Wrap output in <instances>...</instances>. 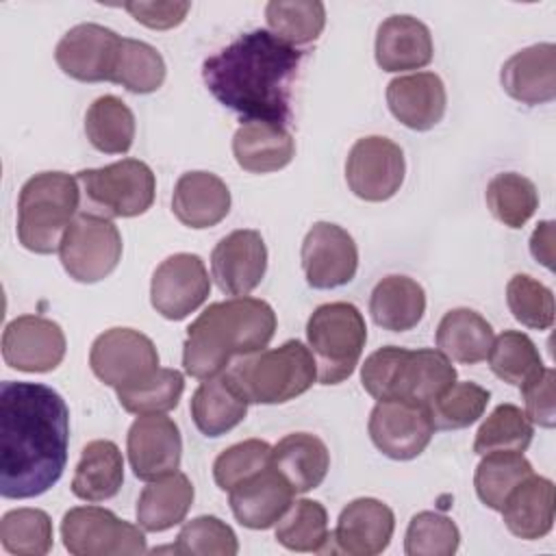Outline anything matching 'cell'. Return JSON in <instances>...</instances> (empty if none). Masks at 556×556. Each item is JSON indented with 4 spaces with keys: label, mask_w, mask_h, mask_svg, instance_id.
<instances>
[{
    "label": "cell",
    "mask_w": 556,
    "mask_h": 556,
    "mask_svg": "<svg viewBox=\"0 0 556 556\" xmlns=\"http://www.w3.org/2000/svg\"><path fill=\"white\" fill-rule=\"evenodd\" d=\"M70 445V410L46 384H0V493L28 500L59 482Z\"/></svg>",
    "instance_id": "6da1fadb"
},
{
    "label": "cell",
    "mask_w": 556,
    "mask_h": 556,
    "mask_svg": "<svg viewBox=\"0 0 556 556\" xmlns=\"http://www.w3.org/2000/svg\"><path fill=\"white\" fill-rule=\"evenodd\" d=\"M302 52L274 33L256 28L239 35L202 63V80L213 98L245 122L285 126Z\"/></svg>",
    "instance_id": "7a4b0ae2"
},
{
    "label": "cell",
    "mask_w": 556,
    "mask_h": 556,
    "mask_svg": "<svg viewBox=\"0 0 556 556\" xmlns=\"http://www.w3.org/2000/svg\"><path fill=\"white\" fill-rule=\"evenodd\" d=\"M276 332L274 308L258 298L237 295L208 304L187 328L182 365L191 378L222 374L232 356H248L269 345Z\"/></svg>",
    "instance_id": "3957f363"
},
{
    "label": "cell",
    "mask_w": 556,
    "mask_h": 556,
    "mask_svg": "<svg viewBox=\"0 0 556 556\" xmlns=\"http://www.w3.org/2000/svg\"><path fill=\"white\" fill-rule=\"evenodd\" d=\"M361 382L376 400H410L430 406L456 382V369L441 350L387 345L365 358Z\"/></svg>",
    "instance_id": "277c9868"
},
{
    "label": "cell",
    "mask_w": 556,
    "mask_h": 556,
    "mask_svg": "<svg viewBox=\"0 0 556 556\" xmlns=\"http://www.w3.org/2000/svg\"><path fill=\"white\" fill-rule=\"evenodd\" d=\"M80 185L65 172H41L28 178L17 198V239L35 254H52L78 215Z\"/></svg>",
    "instance_id": "5b68a950"
},
{
    "label": "cell",
    "mask_w": 556,
    "mask_h": 556,
    "mask_svg": "<svg viewBox=\"0 0 556 556\" xmlns=\"http://www.w3.org/2000/svg\"><path fill=\"white\" fill-rule=\"evenodd\" d=\"M228 374L252 404H285L306 393L317 380V365L311 350L289 339L278 348L241 356Z\"/></svg>",
    "instance_id": "8992f818"
},
{
    "label": "cell",
    "mask_w": 556,
    "mask_h": 556,
    "mask_svg": "<svg viewBox=\"0 0 556 556\" xmlns=\"http://www.w3.org/2000/svg\"><path fill=\"white\" fill-rule=\"evenodd\" d=\"M308 350L321 384H339L352 376L367 341L363 313L350 302L317 306L306 321Z\"/></svg>",
    "instance_id": "52a82bcc"
},
{
    "label": "cell",
    "mask_w": 556,
    "mask_h": 556,
    "mask_svg": "<svg viewBox=\"0 0 556 556\" xmlns=\"http://www.w3.org/2000/svg\"><path fill=\"white\" fill-rule=\"evenodd\" d=\"M76 180L85 198L113 217L141 215L154 202L156 178L139 159H122L98 169H80Z\"/></svg>",
    "instance_id": "ba28073f"
},
{
    "label": "cell",
    "mask_w": 556,
    "mask_h": 556,
    "mask_svg": "<svg viewBox=\"0 0 556 556\" xmlns=\"http://www.w3.org/2000/svg\"><path fill=\"white\" fill-rule=\"evenodd\" d=\"M122 248V235L109 217L78 213L63 235L59 258L70 278L93 285L117 267Z\"/></svg>",
    "instance_id": "9c48e42d"
},
{
    "label": "cell",
    "mask_w": 556,
    "mask_h": 556,
    "mask_svg": "<svg viewBox=\"0 0 556 556\" xmlns=\"http://www.w3.org/2000/svg\"><path fill=\"white\" fill-rule=\"evenodd\" d=\"M61 539L74 556H132L148 549L143 528L100 506L70 508L61 521Z\"/></svg>",
    "instance_id": "30bf717a"
},
{
    "label": "cell",
    "mask_w": 556,
    "mask_h": 556,
    "mask_svg": "<svg viewBox=\"0 0 556 556\" xmlns=\"http://www.w3.org/2000/svg\"><path fill=\"white\" fill-rule=\"evenodd\" d=\"M89 365L98 380L117 389L141 384L159 371V352L150 337L132 328H111L96 337Z\"/></svg>",
    "instance_id": "8fae6325"
},
{
    "label": "cell",
    "mask_w": 556,
    "mask_h": 556,
    "mask_svg": "<svg viewBox=\"0 0 556 556\" xmlns=\"http://www.w3.org/2000/svg\"><path fill=\"white\" fill-rule=\"evenodd\" d=\"M402 148L380 135L358 139L345 161V180L352 193L367 202H384L393 198L404 182Z\"/></svg>",
    "instance_id": "7c38bea8"
},
{
    "label": "cell",
    "mask_w": 556,
    "mask_h": 556,
    "mask_svg": "<svg viewBox=\"0 0 556 556\" xmlns=\"http://www.w3.org/2000/svg\"><path fill=\"white\" fill-rule=\"evenodd\" d=\"M434 424L430 408L410 400H378L369 415L374 445L393 460L417 458L430 443Z\"/></svg>",
    "instance_id": "4fadbf2b"
},
{
    "label": "cell",
    "mask_w": 556,
    "mask_h": 556,
    "mask_svg": "<svg viewBox=\"0 0 556 556\" xmlns=\"http://www.w3.org/2000/svg\"><path fill=\"white\" fill-rule=\"evenodd\" d=\"M211 291V278L198 254L167 256L152 274L150 302L165 319L178 321L198 311Z\"/></svg>",
    "instance_id": "5bb4252c"
},
{
    "label": "cell",
    "mask_w": 556,
    "mask_h": 556,
    "mask_svg": "<svg viewBox=\"0 0 556 556\" xmlns=\"http://www.w3.org/2000/svg\"><path fill=\"white\" fill-rule=\"evenodd\" d=\"M302 269L313 289H334L356 276L358 248L352 235L330 222H317L302 241Z\"/></svg>",
    "instance_id": "9a60e30c"
},
{
    "label": "cell",
    "mask_w": 556,
    "mask_h": 556,
    "mask_svg": "<svg viewBox=\"0 0 556 556\" xmlns=\"http://www.w3.org/2000/svg\"><path fill=\"white\" fill-rule=\"evenodd\" d=\"M65 348L61 326L41 315H20L2 332V358L17 371H52L61 365Z\"/></svg>",
    "instance_id": "2e32d148"
},
{
    "label": "cell",
    "mask_w": 556,
    "mask_h": 556,
    "mask_svg": "<svg viewBox=\"0 0 556 556\" xmlns=\"http://www.w3.org/2000/svg\"><path fill=\"white\" fill-rule=\"evenodd\" d=\"M122 37L96 22L76 24L56 43V65L80 83L111 80Z\"/></svg>",
    "instance_id": "e0dca14e"
},
{
    "label": "cell",
    "mask_w": 556,
    "mask_h": 556,
    "mask_svg": "<svg viewBox=\"0 0 556 556\" xmlns=\"http://www.w3.org/2000/svg\"><path fill=\"white\" fill-rule=\"evenodd\" d=\"M128 460L139 480L152 482L180 467L182 439L174 419L161 415H139L126 439Z\"/></svg>",
    "instance_id": "ac0fdd59"
},
{
    "label": "cell",
    "mask_w": 556,
    "mask_h": 556,
    "mask_svg": "<svg viewBox=\"0 0 556 556\" xmlns=\"http://www.w3.org/2000/svg\"><path fill=\"white\" fill-rule=\"evenodd\" d=\"M267 269V248L261 232L232 230L211 252V274L226 295H248L254 291Z\"/></svg>",
    "instance_id": "d6986e66"
},
{
    "label": "cell",
    "mask_w": 556,
    "mask_h": 556,
    "mask_svg": "<svg viewBox=\"0 0 556 556\" xmlns=\"http://www.w3.org/2000/svg\"><path fill=\"white\" fill-rule=\"evenodd\" d=\"M395 530L393 510L376 497L352 500L339 515L332 532L334 552L350 556H376L387 549Z\"/></svg>",
    "instance_id": "ffe728a7"
},
{
    "label": "cell",
    "mask_w": 556,
    "mask_h": 556,
    "mask_svg": "<svg viewBox=\"0 0 556 556\" xmlns=\"http://www.w3.org/2000/svg\"><path fill=\"white\" fill-rule=\"evenodd\" d=\"M230 508L237 521L250 530H267L285 515L293 502V489L269 465L245 478L230 491Z\"/></svg>",
    "instance_id": "44dd1931"
},
{
    "label": "cell",
    "mask_w": 556,
    "mask_h": 556,
    "mask_svg": "<svg viewBox=\"0 0 556 556\" xmlns=\"http://www.w3.org/2000/svg\"><path fill=\"white\" fill-rule=\"evenodd\" d=\"M387 104L393 117L406 128L430 130L445 115V85L434 72L397 76L387 87Z\"/></svg>",
    "instance_id": "7402d4cb"
},
{
    "label": "cell",
    "mask_w": 556,
    "mask_h": 556,
    "mask_svg": "<svg viewBox=\"0 0 556 556\" xmlns=\"http://www.w3.org/2000/svg\"><path fill=\"white\" fill-rule=\"evenodd\" d=\"M504 91L521 104H543L556 98V46L534 43L515 52L500 74Z\"/></svg>",
    "instance_id": "603a6c76"
},
{
    "label": "cell",
    "mask_w": 556,
    "mask_h": 556,
    "mask_svg": "<svg viewBox=\"0 0 556 556\" xmlns=\"http://www.w3.org/2000/svg\"><path fill=\"white\" fill-rule=\"evenodd\" d=\"M432 35L413 15H391L376 33V63L384 72L419 70L432 61Z\"/></svg>",
    "instance_id": "cb8c5ba5"
},
{
    "label": "cell",
    "mask_w": 556,
    "mask_h": 556,
    "mask_svg": "<svg viewBox=\"0 0 556 556\" xmlns=\"http://www.w3.org/2000/svg\"><path fill=\"white\" fill-rule=\"evenodd\" d=\"M172 211L176 219L189 228H211L228 215L230 191L226 182L211 172H187L174 187Z\"/></svg>",
    "instance_id": "d4e9b609"
},
{
    "label": "cell",
    "mask_w": 556,
    "mask_h": 556,
    "mask_svg": "<svg viewBox=\"0 0 556 556\" xmlns=\"http://www.w3.org/2000/svg\"><path fill=\"white\" fill-rule=\"evenodd\" d=\"M248 397L235 378L217 374L200 382L191 395V417L204 437H222L245 419Z\"/></svg>",
    "instance_id": "484cf974"
},
{
    "label": "cell",
    "mask_w": 556,
    "mask_h": 556,
    "mask_svg": "<svg viewBox=\"0 0 556 556\" xmlns=\"http://www.w3.org/2000/svg\"><path fill=\"white\" fill-rule=\"evenodd\" d=\"M232 154L241 169L269 174L287 167L295 154L291 132L274 122H243L232 137Z\"/></svg>",
    "instance_id": "4316f807"
},
{
    "label": "cell",
    "mask_w": 556,
    "mask_h": 556,
    "mask_svg": "<svg viewBox=\"0 0 556 556\" xmlns=\"http://www.w3.org/2000/svg\"><path fill=\"white\" fill-rule=\"evenodd\" d=\"M554 482L543 476L530 473L519 482L502 506V517L506 528L526 541L543 539L554 526Z\"/></svg>",
    "instance_id": "83f0119b"
},
{
    "label": "cell",
    "mask_w": 556,
    "mask_h": 556,
    "mask_svg": "<svg viewBox=\"0 0 556 556\" xmlns=\"http://www.w3.org/2000/svg\"><path fill=\"white\" fill-rule=\"evenodd\" d=\"M271 467L295 493L317 489L330 467L326 443L311 432H293L271 447Z\"/></svg>",
    "instance_id": "f1b7e54d"
},
{
    "label": "cell",
    "mask_w": 556,
    "mask_h": 556,
    "mask_svg": "<svg viewBox=\"0 0 556 556\" xmlns=\"http://www.w3.org/2000/svg\"><path fill=\"white\" fill-rule=\"evenodd\" d=\"M124 482V458L109 439L89 441L72 478V493L85 502H104L117 495Z\"/></svg>",
    "instance_id": "f546056e"
},
{
    "label": "cell",
    "mask_w": 556,
    "mask_h": 556,
    "mask_svg": "<svg viewBox=\"0 0 556 556\" xmlns=\"http://www.w3.org/2000/svg\"><path fill=\"white\" fill-rule=\"evenodd\" d=\"M369 313L380 328L406 332L415 328L426 313V291L408 276H387L371 291Z\"/></svg>",
    "instance_id": "4dcf8cb0"
},
{
    "label": "cell",
    "mask_w": 556,
    "mask_h": 556,
    "mask_svg": "<svg viewBox=\"0 0 556 556\" xmlns=\"http://www.w3.org/2000/svg\"><path fill=\"white\" fill-rule=\"evenodd\" d=\"M193 504L191 480L174 471L143 486L137 500V521L146 532H163L185 521Z\"/></svg>",
    "instance_id": "1f68e13d"
},
{
    "label": "cell",
    "mask_w": 556,
    "mask_h": 556,
    "mask_svg": "<svg viewBox=\"0 0 556 556\" xmlns=\"http://www.w3.org/2000/svg\"><path fill=\"white\" fill-rule=\"evenodd\" d=\"M491 324L471 308H452L437 328V348L456 363L476 365L489 356L493 345Z\"/></svg>",
    "instance_id": "d6a6232c"
},
{
    "label": "cell",
    "mask_w": 556,
    "mask_h": 556,
    "mask_svg": "<svg viewBox=\"0 0 556 556\" xmlns=\"http://www.w3.org/2000/svg\"><path fill=\"white\" fill-rule=\"evenodd\" d=\"M89 143L104 154H124L135 139V115L117 96H100L85 115Z\"/></svg>",
    "instance_id": "836d02e7"
},
{
    "label": "cell",
    "mask_w": 556,
    "mask_h": 556,
    "mask_svg": "<svg viewBox=\"0 0 556 556\" xmlns=\"http://www.w3.org/2000/svg\"><path fill=\"white\" fill-rule=\"evenodd\" d=\"M328 513L315 500H295L276 521V541L293 552H332Z\"/></svg>",
    "instance_id": "e575fe53"
},
{
    "label": "cell",
    "mask_w": 556,
    "mask_h": 556,
    "mask_svg": "<svg viewBox=\"0 0 556 556\" xmlns=\"http://www.w3.org/2000/svg\"><path fill=\"white\" fill-rule=\"evenodd\" d=\"M486 358L491 371L500 380L519 389L539 378L545 369L534 341L519 330H504L497 339H493Z\"/></svg>",
    "instance_id": "d590c367"
},
{
    "label": "cell",
    "mask_w": 556,
    "mask_h": 556,
    "mask_svg": "<svg viewBox=\"0 0 556 556\" xmlns=\"http://www.w3.org/2000/svg\"><path fill=\"white\" fill-rule=\"evenodd\" d=\"M530 473L532 465L521 452H489L476 467V493L484 506L502 510L510 491Z\"/></svg>",
    "instance_id": "8d00e7d4"
},
{
    "label": "cell",
    "mask_w": 556,
    "mask_h": 556,
    "mask_svg": "<svg viewBox=\"0 0 556 556\" xmlns=\"http://www.w3.org/2000/svg\"><path fill=\"white\" fill-rule=\"evenodd\" d=\"M265 17L276 37L298 48L321 35L326 7L319 0H271L265 7Z\"/></svg>",
    "instance_id": "74e56055"
},
{
    "label": "cell",
    "mask_w": 556,
    "mask_h": 556,
    "mask_svg": "<svg viewBox=\"0 0 556 556\" xmlns=\"http://www.w3.org/2000/svg\"><path fill=\"white\" fill-rule=\"evenodd\" d=\"M165 80V61L161 52L139 39L122 37L111 83L132 93H152Z\"/></svg>",
    "instance_id": "f35d334b"
},
{
    "label": "cell",
    "mask_w": 556,
    "mask_h": 556,
    "mask_svg": "<svg viewBox=\"0 0 556 556\" xmlns=\"http://www.w3.org/2000/svg\"><path fill=\"white\" fill-rule=\"evenodd\" d=\"M486 206L508 228H521L539 208L534 182L517 172H502L486 185Z\"/></svg>",
    "instance_id": "ab89813d"
},
{
    "label": "cell",
    "mask_w": 556,
    "mask_h": 556,
    "mask_svg": "<svg viewBox=\"0 0 556 556\" xmlns=\"http://www.w3.org/2000/svg\"><path fill=\"white\" fill-rule=\"evenodd\" d=\"M534 428L526 413L515 404H500L478 428L473 452L484 456L489 452H526Z\"/></svg>",
    "instance_id": "60d3db41"
},
{
    "label": "cell",
    "mask_w": 556,
    "mask_h": 556,
    "mask_svg": "<svg viewBox=\"0 0 556 556\" xmlns=\"http://www.w3.org/2000/svg\"><path fill=\"white\" fill-rule=\"evenodd\" d=\"M52 539V519L41 508H15L0 519V543L9 554L43 556Z\"/></svg>",
    "instance_id": "b9f144b4"
},
{
    "label": "cell",
    "mask_w": 556,
    "mask_h": 556,
    "mask_svg": "<svg viewBox=\"0 0 556 556\" xmlns=\"http://www.w3.org/2000/svg\"><path fill=\"white\" fill-rule=\"evenodd\" d=\"M185 391V378L178 369L159 367L154 376L141 384L117 389V402L132 415H161L178 406Z\"/></svg>",
    "instance_id": "7bdbcfd3"
},
{
    "label": "cell",
    "mask_w": 556,
    "mask_h": 556,
    "mask_svg": "<svg viewBox=\"0 0 556 556\" xmlns=\"http://www.w3.org/2000/svg\"><path fill=\"white\" fill-rule=\"evenodd\" d=\"M491 393L476 382H454L428 408L434 430H460L482 417Z\"/></svg>",
    "instance_id": "ee69618b"
},
{
    "label": "cell",
    "mask_w": 556,
    "mask_h": 556,
    "mask_svg": "<svg viewBox=\"0 0 556 556\" xmlns=\"http://www.w3.org/2000/svg\"><path fill=\"white\" fill-rule=\"evenodd\" d=\"M506 302L513 317L526 328L547 330L554 324L552 289L528 274H517L508 280Z\"/></svg>",
    "instance_id": "f6af8a7d"
},
{
    "label": "cell",
    "mask_w": 556,
    "mask_h": 556,
    "mask_svg": "<svg viewBox=\"0 0 556 556\" xmlns=\"http://www.w3.org/2000/svg\"><path fill=\"white\" fill-rule=\"evenodd\" d=\"M174 552L185 556H235L239 541L226 521L213 515H200L180 528Z\"/></svg>",
    "instance_id": "bcb514c9"
},
{
    "label": "cell",
    "mask_w": 556,
    "mask_h": 556,
    "mask_svg": "<svg viewBox=\"0 0 556 556\" xmlns=\"http://www.w3.org/2000/svg\"><path fill=\"white\" fill-rule=\"evenodd\" d=\"M458 543L460 532L450 517L424 510L417 513L406 528L404 552L408 556H452Z\"/></svg>",
    "instance_id": "7dc6e473"
},
{
    "label": "cell",
    "mask_w": 556,
    "mask_h": 556,
    "mask_svg": "<svg viewBox=\"0 0 556 556\" xmlns=\"http://www.w3.org/2000/svg\"><path fill=\"white\" fill-rule=\"evenodd\" d=\"M271 465V445L261 439H248L226 447L213 463V478L222 491H230L245 478Z\"/></svg>",
    "instance_id": "c3c4849f"
},
{
    "label": "cell",
    "mask_w": 556,
    "mask_h": 556,
    "mask_svg": "<svg viewBox=\"0 0 556 556\" xmlns=\"http://www.w3.org/2000/svg\"><path fill=\"white\" fill-rule=\"evenodd\" d=\"M554 369L545 367L539 378L521 387L526 402V417L543 428H554Z\"/></svg>",
    "instance_id": "681fc988"
},
{
    "label": "cell",
    "mask_w": 556,
    "mask_h": 556,
    "mask_svg": "<svg viewBox=\"0 0 556 556\" xmlns=\"http://www.w3.org/2000/svg\"><path fill=\"white\" fill-rule=\"evenodd\" d=\"M124 9L139 24H143L148 28H154V30H167V28L178 26L187 17L191 4L189 2H178V0H174V2H161L159 0V2H126Z\"/></svg>",
    "instance_id": "f907efd6"
},
{
    "label": "cell",
    "mask_w": 556,
    "mask_h": 556,
    "mask_svg": "<svg viewBox=\"0 0 556 556\" xmlns=\"http://www.w3.org/2000/svg\"><path fill=\"white\" fill-rule=\"evenodd\" d=\"M532 256L547 269H554V222H541L530 237Z\"/></svg>",
    "instance_id": "816d5d0a"
}]
</instances>
